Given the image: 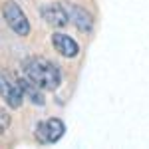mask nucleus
I'll use <instances>...</instances> for the list:
<instances>
[{
	"label": "nucleus",
	"mask_w": 149,
	"mask_h": 149,
	"mask_svg": "<svg viewBox=\"0 0 149 149\" xmlns=\"http://www.w3.org/2000/svg\"><path fill=\"white\" fill-rule=\"evenodd\" d=\"M0 95H2V100L6 102L8 107H12V109L22 107L24 102L22 88H20L18 80H14L8 72H0Z\"/></svg>",
	"instance_id": "7ed1b4c3"
},
{
	"label": "nucleus",
	"mask_w": 149,
	"mask_h": 149,
	"mask_svg": "<svg viewBox=\"0 0 149 149\" xmlns=\"http://www.w3.org/2000/svg\"><path fill=\"white\" fill-rule=\"evenodd\" d=\"M40 14H42V18H44L50 26H54V28H64V26H68V22H70L68 10H66V6H64V2L46 4V6H42Z\"/></svg>",
	"instance_id": "39448f33"
},
{
	"label": "nucleus",
	"mask_w": 149,
	"mask_h": 149,
	"mask_svg": "<svg viewBox=\"0 0 149 149\" xmlns=\"http://www.w3.org/2000/svg\"><path fill=\"white\" fill-rule=\"evenodd\" d=\"M52 44H54V48H56L64 58H76L80 54L78 42H76L74 38H70L68 34H60V32L52 34Z\"/></svg>",
	"instance_id": "0eeeda50"
},
{
	"label": "nucleus",
	"mask_w": 149,
	"mask_h": 149,
	"mask_svg": "<svg viewBox=\"0 0 149 149\" xmlns=\"http://www.w3.org/2000/svg\"><path fill=\"white\" fill-rule=\"evenodd\" d=\"M64 6H66V10H68L70 22L74 24L80 32H90L93 28V18L86 8H81L78 4H72V2H64Z\"/></svg>",
	"instance_id": "423d86ee"
},
{
	"label": "nucleus",
	"mask_w": 149,
	"mask_h": 149,
	"mask_svg": "<svg viewBox=\"0 0 149 149\" xmlns=\"http://www.w3.org/2000/svg\"><path fill=\"white\" fill-rule=\"evenodd\" d=\"M2 16H4L6 24L12 28L14 34L22 36V38L30 34V22H28L26 14L22 12V8H20L14 0L4 2V6H2Z\"/></svg>",
	"instance_id": "f03ea898"
},
{
	"label": "nucleus",
	"mask_w": 149,
	"mask_h": 149,
	"mask_svg": "<svg viewBox=\"0 0 149 149\" xmlns=\"http://www.w3.org/2000/svg\"><path fill=\"white\" fill-rule=\"evenodd\" d=\"M22 72L28 80H32L42 90L54 92L62 84V74L56 64L46 58H26L22 62Z\"/></svg>",
	"instance_id": "f257e3e1"
},
{
	"label": "nucleus",
	"mask_w": 149,
	"mask_h": 149,
	"mask_svg": "<svg viewBox=\"0 0 149 149\" xmlns=\"http://www.w3.org/2000/svg\"><path fill=\"white\" fill-rule=\"evenodd\" d=\"M20 84V88H22V93L26 100H30V102L34 103V105H44V95H42V88H38L32 80H28L26 76L18 80Z\"/></svg>",
	"instance_id": "6e6552de"
},
{
	"label": "nucleus",
	"mask_w": 149,
	"mask_h": 149,
	"mask_svg": "<svg viewBox=\"0 0 149 149\" xmlns=\"http://www.w3.org/2000/svg\"><path fill=\"white\" fill-rule=\"evenodd\" d=\"M10 127V115L6 113V109L0 107V133H4Z\"/></svg>",
	"instance_id": "1a4fd4ad"
},
{
	"label": "nucleus",
	"mask_w": 149,
	"mask_h": 149,
	"mask_svg": "<svg viewBox=\"0 0 149 149\" xmlns=\"http://www.w3.org/2000/svg\"><path fill=\"white\" fill-rule=\"evenodd\" d=\"M64 131H66L64 121L58 119V117H52V119L40 121V123L36 125V139H38L40 143H44V145H48V143H56V141L62 139Z\"/></svg>",
	"instance_id": "20e7f679"
}]
</instances>
